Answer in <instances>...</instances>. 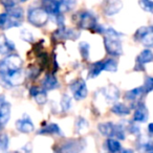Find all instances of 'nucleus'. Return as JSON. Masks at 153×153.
<instances>
[{
  "instance_id": "nucleus-10",
  "label": "nucleus",
  "mask_w": 153,
  "mask_h": 153,
  "mask_svg": "<svg viewBox=\"0 0 153 153\" xmlns=\"http://www.w3.org/2000/svg\"><path fill=\"white\" fill-rule=\"evenodd\" d=\"M20 25H21V21L14 19L7 13L0 14V28L7 30V28H12V27H18Z\"/></svg>"
},
{
  "instance_id": "nucleus-3",
  "label": "nucleus",
  "mask_w": 153,
  "mask_h": 153,
  "mask_svg": "<svg viewBox=\"0 0 153 153\" xmlns=\"http://www.w3.org/2000/svg\"><path fill=\"white\" fill-rule=\"evenodd\" d=\"M74 21L76 25L84 30H92L97 27V18L89 11H80L74 15Z\"/></svg>"
},
{
  "instance_id": "nucleus-21",
  "label": "nucleus",
  "mask_w": 153,
  "mask_h": 153,
  "mask_svg": "<svg viewBox=\"0 0 153 153\" xmlns=\"http://www.w3.org/2000/svg\"><path fill=\"white\" fill-rule=\"evenodd\" d=\"M42 86L45 90H53V89H56V88L59 86V83H58V80L55 76H53V74H47V76H45L44 79H43Z\"/></svg>"
},
{
  "instance_id": "nucleus-1",
  "label": "nucleus",
  "mask_w": 153,
  "mask_h": 153,
  "mask_svg": "<svg viewBox=\"0 0 153 153\" xmlns=\"http://www.w3.org/2000/svg\"><path fill=\"white\" fill-rule=\"evenodd\" d=\"M104 45L106 51L110 56L119 57L123 53V47H122V41L120 37L123 35L117 33L114 28L107 27L104 30Z\"/></svg>"
},
{
  "instance_id": "nucleus-13",
  "label": "nucleus",
  "mask_w": 153,
  "mask_h": 153,
  "mask_svg": "<svg viewBox=\"0 0 153 153\" xmlns=\"http://www.w3.org/2000/svg\"><path fill=\"white\" fill-rule=\"evenodd\" d=\"M123 7L122 1H106L104 3V12L107 16H112L117 14Z\"/></svg>"
},
{
  "instance_id": "nucleus-31",
  "label": "nucleus",
  "mask_w": 153,
  "mask_h": 153,
  "mask_svg": "<svg viewBox=\"0 0 153 153\" xmlns=\"http://www.w3.org/2000/svg\"><path fill=\"white\" fill-rule=\"evenodd\" d=\"M104 70L106 71H117V63L113 59H107L104 61Z\"/></svg>"
},
{
  "instance_id": "nucleus-40",
  "label": "nucleus",
  "mask_w": 153,
  "mask_h": 153,
  "mask_svg": "<svg viewBox=\"0 0 153 153\" xmlns=\"http://www.w3.org/2000/svg\"><path fill=\"white\" fill-rule=\"evenodd\" d=\"M121 153H133V151L130 150V149H124L121 151Z\"/></svg>"
},
{
  "instance_id": "nucleus-27",
  "label": "nucleus",
  "mask_w": 153,
  "mask_h": 153,
  "mask_svg": "<svg viewBox=\"0 0 153 153\" xmlns=\"http://www.w3.org/2000/svg\"><path fill=\"white\" fill-rule=\"evenodd\" d=\"M107 148L110 151V153H121L122 151L121 144L115 138H108L107 140Z\"/></svg>"
},
{
  "instance_id": "nucleus-22",
  "label": "nucleus",
  "mask_w": 153,
  "mask_h": 153,
  "mask_svg": "<svg viewBox=\"0 0 153 153\" xmlns=\"http://www.w3.org/2000/svg\"><path fill=\"white\" fill-rule=\"evenodd\" d=\"M105 97H106V100L108 101V102H115V101H117L120 98V90L117 89L115 86L111 85L106 88Z\"/></svg>"
},
{
  "instance_id": "nucleus-8",
  "label": "nucleus",
  "mask_w": 153,
  "mask_h": 153,
  "mask_svg": "<svg viewBox=\"0 0 153 153\" xmlns=\"http://www.w3.org/2000/svg\"><path fill=\"white\" fill-rule=\"evenodd\" d=\"M134 38L146 47H153V26H143L136 30Z\"/></svg>"
},
{
  "instance_id": "nucleus-39",
  "label": "nucleus",
  "mask_w": 153,
  "mask_h": 153,
  "mask_svg": "<svg viewBox=\"0 0 153 153\" xmlns=\"http://www.w3.org/2000/svg\"><path fill=\"white\" fill-rule=\"evenodd\" d=\"M148 131H149V133L152 134V135H153V123L149 124V126H148Z\"/></svg>"
},
{
  "instance_id": "nucleus-18",
  "label": "nucleus",
  "mask_w": 153,
  "mask_h": 153,
  "mask_svg": "<svg viewBox=\"0 0 153 153\" xmlns=\"http://www.w3.org/2000/svg\"><path fill=\"white\" fill-rule=\"evenodd\" d=\"M153 61V53L150 49L143 51L136 58V67H143L145 64Z\"/></svg>"
},
{
  "instance_id": "nucleus-28",
  "label": "nucleus",
  "mask_w": 153,
  "mask_h": 153,
  "mask_svg": "<svg viewBox=\"0 0 153 153\" xmlns=\"http://www.w3.org/2000/svg\"><path fill=\"white\" fill-rule=\"evenodd\" d=\"M143 94H144V88L137 87V88H135V89H132V90H130V91H128L127 94H126V98L131 101H134V100H136L138 97L142 96Z\"/></svg>"
},
{
  "instance_id": "nucleus-41",
  "label": "nucleus",
  "mask_w": 153,
  "mask_h": 153,
  "mask_svg": "<svg viewBox=\"0 0 153 153\" xmlns=\"http://www.w3.org/2000/svg\"><path fill=\"white\" fill-rule=\"evenodd\" d=\"M9 153H14V152H9Z\"/></svg>"
},
{
  "instance_id": "nucleus-16",
  "label": "nucleus",
  "mask_w": 153,
  "mask_h": 153,
  "mask_svg": "<svg viewBox=\"0 0 153 153\" xmlns=\"http://www.w3.org/2000/svg\"><path fill=\"white\" fill-rule=\"evenodd\" d=\"M43 10H45L47 14L51 15H61L60 14V1H53V0H48V1H43L42 3Z\"/></svg>"
},
{
  "instance_id": "nucleus-14",
  "label": "nucleus",
  "mask_w": 153,
  "mask_h": 153,
  "mask_svg": "<svg viewBox=\"0 0 153 153\" xmlns=\"http://www.w3.org/2000/svg\"><path fill=\"white\" fill-rule=\"evenodd\" d=\"M13 51H15L14 43L10 41L5 35H0V55H9Z\"/></svg>"
},
{
  "instance_id": "nucleus-5",
  "label": "nucleus",
  "mask_w": 153,
  "mask_h": 153,
  "mask_svg": "<svg viewBox=\"0 0 153 153\" xmlns=\"http://www.w3.org/2000/svg\"><path fill=\"white\" fill-rule=\"evenodd\" d=\"M25 78H26L25 72L21 68V69L10 72V74H0V82L7 88H11L14 87V86L21 85L25 81Z\"/></svg>"
},
{
  "instance_id": "nucleus-6",
  "label": "nucleus",
  "mask_w": 153,
  "mask_h": 153,
  "mask_svg": "<svg viewBox=\"0 0 153 153\" xmlns=\"http://www.w3.org/2000/svg\"><path fill=\"white\" fill-rule=\"evenodd\" d=\"M22 64L23 62L18 55L7 56L5 59L0 62V74H7L21 69Z\"/></svg>"
},
{
  "instance_id": "nucleus-7",
  "label": "nucleus",
  "mask_w": 153,
  "mask_h": 153,
  "mask_svg": "<svg viewBox=\"0 0 153 153\" xmlns=\"http://www.w3.org/2000/svg\"><path fill=\"white\" fill-rule=\"evenodd\" d=\"M27 20L34 26L41 27L48 21V14L43 7H30L27 11Z\"/></svg>"
},
{
  "instance_id": "nucleus-33",
  "label": "nucleus",
  "mask_w": 153,
  "mask_h": 153,
  "mask_svg": "<svg viewBox=\"0 0 153 153\" xmlns=\"http://www.w3.org/2000/svg\"><path fill=\"white\" fill-rule=\"evenodd\" d=\"M74 4H76L74 1H60V14L71 10Z\"/></svg>"
},
{
  "instance_id": "nucleus-20",
  "label": "nucleus",
  "mask_w": 153,
  "mask_h": 153,
  "mask_svg": "<svg viewBox=\"0 0 153 153\" xmlns=\"http://www.w3.org/2000/svg\"><path fill=\"white\" fill-rule=\"evenodd\" d=\"M38 134H57V135H62V130L60 129V127L57 124H48V125H45L44 127H42L38 131Z\"/></svg>"
},
{
  "instance_id": "nucleus-25",
  "label": "nucleus",
  "mask_w": 153,
  "mask_h": 153,
  "mask_svg": "<svg viewBox=\"0 0 153 153\" xmlns=\"http://www.w3.org/2000/svg\"><path fill=\"white\" fill-rule=\"evenodd\" d=\"M104 70V61L96 62L89 70V78H97Z\"/></svg>"
},
{
  "instance_id": "nucleus-35",
  "label": "nucleus",
  "mask_w": 153,
  "mask_h": 153,
  "mask_svg": "<svg viewBox=\"0 0 153 153\" xmlns=\"http://www.w3.org/2000/svg\"><path fill=\"white\" fill-rule=\"evenodd\" d=\"M138 4L140 5L144 11L149 12V13L153 14V1H148V0H143V1H140Z\"/></svg>"
},
{
  "instance_id": "nucleus-12",
  "label": "nucleus",
  "mask_w": 153,
  "mask_h": 153,
  "mask_svg": "<svg viewBox=\"0 0 153 153\" xmlns=\"http://www.w3.org/2000/svg\"><path fill=\"white\" fill-rule=\"evenodd\" d=\"M55 36L59 39H65V40H76V38H79L80 34L76 32L74 30L71 28H66L65 26L59 27L57 32H55Z\"/></svg>"
},
{
  "instance_id": "nucleus-9",
  "label": "nucleus",
  "mask_w": 153,
  "mask_h": 153,
  "mask_svg": "<svg viewBox=\"0 0 153 153\" xmlns=\"http://www.w3.org/2000/svg\"><path fill=\"white\" fill-rule=\"evenodd\" d=\"M70 89H71L72 94H74V98L76 99V101L84 100L88 94L86 83H85V81L82 79L74 81V83L70 85Z\"/></svg>"
},
{
  "instance_id": "nucleus-37",
  "label": "nucleus",
  "mask_w": 153,
  "mask_h": 153,
  "mask_svg": "<svg viewBox=\"0 0 153 153\" xmlns=\"http://www.w3.org/2000/svg\"><path fill=\"white\" fill-rule=\"evenodd\" d=\"M143 88H144V92H146V94L153 90V78H147Z\"/></svg>"
},
{
  "instance_id": "nucleus-19",
  "label": "nucleus",
  "mask_w": 153,
  "mask_h": 153,
  "mask_svg": "<svg viewBox=\"0 0 153 153\" xmlns=\"http://www.w3.org/2000/svg\"><path fill=\"white\" fill-rule=\"evenodd\" d=\"M30 94H32V97L35 99L37 104L43 105L46 103L47 94H46V92H45V90H42L38 87H33L32 89H30Z\"/></svg>"
},
{
  "instance_id": "nucleus-34",
  "label": "nucleus",
  "mask_w": 153,
  "mask_h": 153,
  "mask_svg": "<svg viewBox=\"0 0 153 153\" xmlns=\"http://www.w3.org/2000/svg\"><path fill=\"white\" fill-rule=\"evenodd\" d=\"M140 151L143 153H153V140H147L140 146Z\"/></svg>"
},
{
  "instance_id": "nucleus-24",
  "label": "nucleus",
  "mask_w": 153,
  "mask_h": 153,
  "mask_svg": "<svg viewBox=\"0 0 153 153\" xmlns=\"http://www.w3.org/2000/svg\"><path fill=\"white\" fill-rule=\"evenodd\" d=\"M111 111L117 115H128L130 113V108L123 103H117L112 106Z\"/></svg>"
},
{
  "instance_id": "nucleus-23",
  "label": "nucleus",
  "mask_w": 153,
  "mask_h": 153,
  "mask_svg": "<svg viewBox=\"0 0 153 153\" xmlns=\"http://www.w3.org/2000/svg\"><path fill=\"white\" fill-rule=\"evenodd\" d=\"M88 129H89V124H88L87 120L82 117H78L76 121V131L79 134H84L88 131Z\"/></svg>"
},
{
  "instance_id": "nucleus-32",
  "label": "nucleus",
  "mask_w": 153,
  "mask_h": 153,
  "mask_svg": "<svg viewBox=\"0 0 153 153\" xmlns=\"http://www.w3.org/2000/svg\"><path fill=\"white\" fill-rule=\"evenodd\" d=\"M71 99L68 94H63L61 100V107L63 109V111H68L70 109V106H71Z\"/></svg>"
},
{
  "instance_id": "nucleus-36",
  "label": "nucleus",
  "mask_w": 153,
  "mask_h": 153,
  "mask_svg": "<svg viewBox=\"0 0 153 153\" xmlns=\"http://www.w3.org/2000/svg\"><path fill=\"white\" fill-rule=\"evenodd\" d=\"M20 37H21L22 40L26 41V42H33V41H34V36H33V34L26 30H23L20 33Z\"/></svg>"
},
{
  "instance_id": "nucleus-38",
  "label": "nucleus",
  "mask_w": 153,
  "mask_h": 153,
  "mask_svg": "<svg viewBox=\"0 0 153 153\" xmlns=\"http://www.w3.org/2000/svg\"><path fill=\"white\" fill-rule=\"evenodd\" d=\"M1 4L4 5L5 9H10V7H15V5H17V2H15V1H1Z\"/></svg>"
},
{
  "instance_id": "nucleus-2",
  "label": "nucleus",
  "mask_w": 153,
  "mask_h": 153,
  "mask_svg": "<svg viewBox=\"0 0 153 153\" xmlns=\"http://www.w3.org/2000/svg\"><path fill=\"white\" fill-rule=\"evenodd\" d=\"M86 147V140L83 138L69 140L59 144L53 148L55 153H81Z\"/></svg>"
},
{
  "instance_id": "nucleus-29",
  "label": "nucleus",
  "mask_w": 153,
  "mask_h": 153,
  "mask_svg": "<svg viewBox=\"0 0 153 153\" xmlns=\"http://www.w3.org/2000/svg\"><path fill=\"white\" fill-rule=\"evenodd\" d=\"M9 144H10L9 136L5 133L0 134V152H5V151H7Z\"/></svg>"
},
{
  "instance_id": "nucleus-4",
  "label": "nucleus",
  "mask_w": 153,
  "mask_h": 153,
  "mask_svg": "<svg viewBox=\"0 0 153 153\" xmlns=\"http://www.w3.org/2000/svg\"><path fill=\"white\" fill-rule=\"evenodd\" d=\"M98 129L101 134L105 136H108L109 138L117 137V140H124L125 138V130L121 125H115L110 122L99 124Z\"/></svg>"
},
{
  "instance_id": "nucleus-30",
  "label": "nucleus",
  "mask_w": 153,
  "mask_h": 153,
  "mask_svg": "<svg viewBox=\"0 0 153 153\" xmlns=\"http://www.w3.org/2000/svg\"><path fill=\"white\" fill-rule=\"evenodd\" d=\"M79 51L82 58L84 60H87L89 57V44L87 42H81L79 44Z\"/></svg>"
},
{
  "instance_id": "nucleus-17",
  "label": "nucleus",
  "mask_w": 153,
  "mask_h": 153,
  "mask_svg": "<svg viewBox=\"0 0 153 153\" xmlns=\"http://www.w3.org/2000/svg\"><path fill=\"white\" fill-rule=\"evenodd\" d=\"M133 119L135 122H140V123H144L148 120V110L143 103L137 104L135 111H134Z\"/></svg>"
},
{
  "instance_id": "nucleus-15",
  "label": "nucleus",
  "mask_w": 153,
  "mask_h": 153,
  "mask_svg": "<svg viewBox=\"0 0 153 153\" xmlns=\"http://www.w3.org/2000/svg\"><path fill=\"white\" fill-rule=\"evenodd\" d=\"M11 117V104L9 102H3L0 105V125L4 126Z\"/></svg>"
},
{
  "instance_id": "nucleus-26",
  "label": "nucleus",
  "mask_w": 153,
  "mask_h": 153,
  "mask_svg": "<svg viewBox=\"0 0 153 153\" xmlns=\"http://www.w3.org/2000/svg\"><path fill=\"white\" fill-rule=\"evenodd\" d=\"M7 13L9 14L10 16H12L14 19L19 20V21H21L22 18H23V16H24V12H23V10H22V7H17V5L7 9Z\"/></svg>"
},
{
  "instance_id": "nucleus-11",
  "label": "nucleus",
  "mask_w": 153,
  "mask_h": 153,
  "mask_svg": "<svg viewBox=\"0 0 153 153\" xmlns=\"http://www.w3.org/2000/svg\"><path fill=\"white\" fill-rule=\"evenodd\" d=\"M16 128L18 131L22 132V133H30L34 131L35 126L28 115H24L23 119H20L16 121Z\"/></svg>"
}]
</instances>
